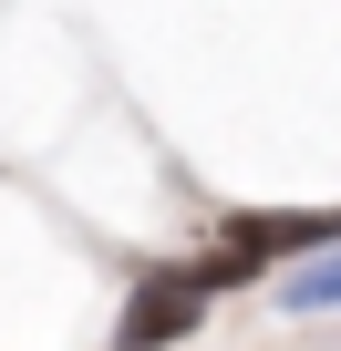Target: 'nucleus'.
Here are the masks:
<instances>
[{"label":"nucleus","mask_w":341,"mask_h":351,"mask_svg":"<svg viewBox=\"0 0 341 351\" xmlns=\"http://www.w3.org/2000/svg\"><path fill=\"white\" fill-rule=\"evenodd\" d=\"M238 269H248V258H217V269H197V279H145L114 341H124V351H155V341L197 330V310H207V279H238Z\"/></svg>","instance_id":"nucleus-1"},{"label":"nucleus","mask_w":341,"mask_h":351,"mask_svg":"<svg viewBox=\"0 0 341 351\" xmlns=\"http://www.w3.org/2000/svg\"><path fill=\"white\" fill-rule=\"evenodd\" d=\"M331 300H341V258H331V248H320V258H310V269H300V279H290V310H300V320H310V310H331Z\"/></svg>","instance_id":"nucleus-2"}]
</instances>
